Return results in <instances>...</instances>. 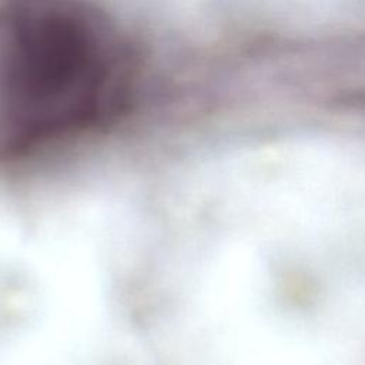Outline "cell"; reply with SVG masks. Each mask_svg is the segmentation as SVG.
Listing matches in <instances>:
<instances>
[{
  "label": "cell",
  "mask_w": 365,
  "mask_h": 365,
  "mask_svg": "<svg viewBox=\"0 0 365 365\" xmlns=\"http://www.w3.org/2000/svg\"><path fill=\"white\" fill-rule=\"evenodd\" d=\"M141 1H143V4L145 6V9L148 10V7H150V6H148V3H147L145 0H141ZM148 13H150V11H148ZM150 14H151V13H150ZM151 16H153V14H151ZM153 19H154V17H153ZM154 20H155V19H154ZM157 24H158V23H157ZM158 26H160V24H158ZM160 27H161V26H160ZM161 30H163V29H161ZM163 31H164V30H163ZM164 33H165V31H164ZM165 36H167V34H165ZM167 37H168V36H167ZM170 41H171V40H170ZM171 43H173V41H171ZM174 47H175V46H174ZM175 48H177V47H175ZM177 50H178V48H177Z\"/></svg>",
  "instance_id": "cell-1"
}]
</instances>
